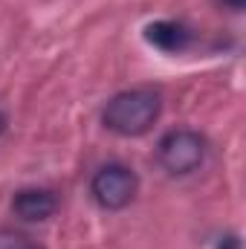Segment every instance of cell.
Instances as JSON below:
<instances>
[{
	"mask_svg": "<svg viewBox=\"0 0 246 249\" xmlns=\"http://www.w3.org/2000/svg\"><path fill=\"white\" fill-rule=\"evenodd\" d=\"M162 113V99L157 90L148 87H133L116 93L105 110H102V124L113 130L116 136H142L148 133Z\"/></svg>",
	"mask_w": 246,
	"mask_h": 249,
	"instance_id": "6da1fadb",
	"label": "cell"
},
{
	"mask_svg": "<svg viewBox=\"0 0 246 249\" xmlns=\"http://www.w3.org/2000/svg\"><path fill=\"white\" fill-rule=\"evenodd\" d=\"M209 157V142L203 133L191 127H174L168 130L157 145V160L171 177H188L203 168Z\"/></svg>",
	"mask_w": 246,
	"mask_h": 249,
	"instance_id": "7a4b0ae2",
	"label": "cell"
},
{
	"mask_svg": "<svg viewBox=\"0 0 246 249\" xmlns=\"http://www.w3.org/2000/svg\"><path fill=\"white\" fill-rule=\"evenodd\" d=\"M90 194H93V200H96L99 209H105V212H122L139 194V177L124 162H107V165H102L93 174Z\"/></svg>",
	"mask_w": 246,
	"mask_h": 249,
	"instance_id": "3957f363",
	"label": "cell"
},
{
	"mask_svg": "<svg viewBox=\"0 0 246 249\" xmlns=\"http://www.w3.org/2000/svg\"><path fill=\"white\" fill-rule=\"evenodd\" d=\"M12 212L26 220V223H41V220H50L55 212H58V194L53 188H20L15 191L12 197Z\"/></svg>",
	"mask_w": 246,
	"mask_h": 249,
	"instance_id": "277c9868",
	"label": "cell"
},
{
	"mask_svg": "<svg viewBox=\"0 0 246 249\" xmlns=\"http://www.w3.org/2000/svg\"><path fill=\"white\" fill-rule=\"evenodd\" d=\"M145 38L151 47H157L162 53H183L194 44V32L183 20H154V23H148Z\"/></svg>",
	"mask_w": 246,
	"mask_h": 249,
	"instance_id": "5b68a950",
	"label": "cell"
},
{
	"mask_svg": "<svg viewBox=\"0 0 246 249\" xmlns=\"http://www.w3.org/2000/svg\"><path fill=\"white\" fill-rule=\"evenodd\" d=\"M0 249H44L38 241H32L23 232L15 229H0Z\"/></svg>",
	"mask_w": 246,
	"mask_h": 249,
	"instance_id": "8992f818",
	"label": "cell"
},
{
	"mask_svg": "<svg viewBox=\"0 0 246 249\" xmlns=\"http://www.w3.org/2000/svg\"><path fill=\"white\" fill-rule=\"evenodd\" d=\"M220 3H223L226 9H232V12H241V9H244V3H246V0H220Z\"/></svg>",
	"mask_w": 246,
	"mask_h": 249,
	"instance_id": "52a82bcc",
	"label": "cell"
},
{
	"mask_svg": "<svg viewBox=\"0 0 246 249\" xmlns=\"http://www.w3.org/2000/svg\"><path fill=\"white\" fill-rule=\"evenodd\" d=\"M3 130H6V116L0 113V136H3Z\"/></svg>",
	"mask_w": 246,
	"mask_h": 249,
	"instance_id": "ba28073f",
	"label": "cell"
}]
</instances>
